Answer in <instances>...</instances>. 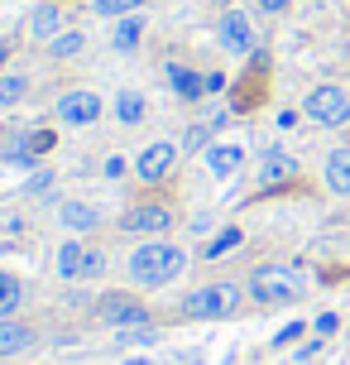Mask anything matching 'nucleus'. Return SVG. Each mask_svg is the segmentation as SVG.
<instances>
[{"label": "nucleus", "mask_w": 350, "mask_h": 365, "mask_svg": "<svg viewBox=\"0 0 350 365\" xmlns=\"http://www.w3.org/2000/svg\"><path fill=\"white\" fill-rule=\"evenodd\" d=\"M134 365H154V361H134Z\"/></svg>", "instance_id": "obj_31"}, {"label": "nucleus", "mask_w": 350, "mask_h": 365, "mask_svg": "<svg viewBox=\"0 0 350 365\" xmlns=\"http://www.w3.org/2000/svg\"><path fill=\"white\" fill-rule=\"evenodd\" d=\"M144 0H96V10L101 15H129V10H139Z\"/></svg>", "instance_id": "obj_25"}, {"label": "nucleus", "mask_w": 350, "mask_h": 365, "mask_svg": "<svg viewBox=\"0 0 350 365\" xmlns=\"http://www.w3.org/2000/svg\"><path fill=\"white\" fill-rule=\"evenodd\" d=\"M216 34H221L226 53H250L255 48V24H250V15H240V10H226Z\"/></svg>", "instance_id": "obj_7"}, {"label": "nucleus", "mask_w": 350, "mask_h": 365, "mask_svg": "<svg viewBox=\"0 0 350 365\" xmlns=\"http://www.w3.org/2000/svg\"><path fill=\"white\" fill-rule=\"evenodd\" d=\"M297 336H302V322H288V327H283V331L274 336V346H293Z\"/></svg>", "instance_id": "obj_28"}, {"label": "nucleus", "mask_w": 350, "mask_h": 365, "mask_svg": "<svg viewBox=\"0 0 350 365\" xmlns=\"http://www.w3.org/2000/svg\"><path fill=\"white\" fill-rule=\"evenodd\" d=\"M48 149H53V135L48 130H34V140H24L15 149V159H34V154H48Z\"/></svg>", "instance_id": "obj_24"}, {"label": "nucleus", "mask_w": 350, "mask_h": 365, "mask_svg": "<svg viewBox=\"0 0 350 365\" xmlns=\"http://www.w3.org/2000/svg\"><path fill=\"white\" fill-rule=\"evenodd\" d=\"M29 96V77L24 73H0V106H19Z\"/></svg>", "instance_id": "obj_18"}, {"label": "nucleus", "mask_w": 350, "mask_h": 365, "mask_svg": "<svg viewBox=\"0 0 350 365\" xmlns=\"http://www.w3.org/2000/svg\"><path fill=\"white\" fill-rule=\"evenodd\" d=\"M187 269V255L168 240H144L134 255H129V279L144 284V289H159V284H173L178 274Z\"/></svg>", "instance_id": "obj_1"}, {"label": "nucleus", "mask_w": 350, "mask_h": 365, "mask_svg": "<svg viewBox=\"0 0 350 365\" xmlns=\"http://www.w3.org/2000/svg\"><path fill=\"white\" fill-rule=\"evenodd\" d=\"M173 164H178V149L168 145V140H159V145H149L139 159H134V173L144 182H159V178H168L173 173Z\"/></svg>", "instance_id": "obj_8"}, {"label": "nucleus", "mask_w": 350, "mask_h": 365, "mask_svg": "<svg viewBox=\"0 0 350 365\" xmlns=\"http://www.w3.org/2000/svg\"><path fill=\"white\" fill-rule=\"evenodd\" d=\"M115 173H125V159H120V154H111V159H106V178H115Z\"/></svg>", "instance_id": "obj_29"}, {"label": "nucleus", "mask_w": 350, "mask_h": 365, "mask_svg": "<svg viewBox=\"0 0 350 365\" xmlns=\"http://www.w3.org/2000/svg\"><path fill=\"white\" fill-rule=\"evenodd\" d=\"M302 110H307V120H317V125H346L350 120V91L346 87H312L307 91V101H302Z\"/></svg>", "instance_id": "obj_4"}, {"label": "nucleus", "mask_w": 350, "mask_h": 365, "mask_svg": "<svg viewBox=\"0 0 350 365\" xmlns=\"http://www.w3.org/2000/svg\"><path fill=\"white\" fill-rule=\"evenodd\" d=\"M125 231H144V236H159V231H168L173 226V212L168 207H134V212H125V221H120Z\"/></svg>", "instance_id": "obj_11"}, {"label": "nucleus", "mask_w": 350, "mask_h": 365, "mask_svg": "<svg viewBox=\"0 0 350 365\" xmlns=\"http://www.w3.org/2000/svg\"><path fill=\"white\" fill-rule=\"evenodd\" d=\"M293 0H259V10H269V15H278V10H288Z\"/></svg>", "instance_id": "obj_30"}, {"label": "nucleus", "mask_w": 350, "mask_h": 365, "mask_svg": "<svg viewBox=\"0 0 350 365\" xmlns=\"http://www.w3.org/2000/svg\"><path fill=\"white\" fill-rule=\"evenodd\" d=\"M58 274L63 279H96V274H106V250H92L82 240H68L58 250Z\"/></svg>", "instance_id": "obj_5"}, {"label": "nucleus", "mask_w": 350, "mask_h": 365, "mask_svg": "<svg viewBox=\"0 0 350 365\" xmlns=\"http://www.w3.org/2000/svg\"><path fill=\"white\" fill-rule=\"evenodd\" d=\"M312 327H317V336H332V331L341 327V317H336V312H322V317H317Z\"/></svg>", "instance_id": "obj_27"}, {"label": "nucleus", "mask_w": 350, "mask_h": 365, "mask_svg": "<svg viewBox=\"0 0 350 365\" xmlns=\"http://www.w3.org/2000/svg\"><path fill=\"white\" fill-rule=\"evenodd\" d=\"M19 303H24V289H19V279L0 269V317H10Z\"/></svg>", "instance_id": "obj_20"}, {"label": "nucleus", "mask_w": 350, "mask_h": 365, "mask_svg": "<svg viewBox=\"0 0 350 365\" xmlns=\"http://www.w3.org/2000/svg\"><path fill=\"white\" fill-rule=\"evenodd\" d=\"M34 341V331L24 327V322H10V317H0V356H19V351Z\"/></svg>", "instance_id": "obj_16"}, {"label": "nucleus", "mask_w": 350, "mask_h": 365, "mask_svg": "<svg viewBox=\"0 0 350 365\" xmlns=\"http://www.w3.org/2000/svg\"><path fill=\"white\" fill-rule=\"evenodd\" d=\"M293 178H297V159H293V154L269 149V154L259 159V187H288Z\"/></svg>", "instance_id": "obj_9"}, {"label": "nucleus", "mask_w": 350, "mask_h": 365, "mask_svg": "<svg viewBox=\"0 0 350 365\" xmlns=\"http://www.w3.org/2000/svg\"><path fill=\"white\" fill-rule=\"evenodd\" d=\"M139 34H144V19H120V29H115V48L129 53V48L139 43Z\"/></svg>", "instance_id": "obj_22"}, {"label": "nucleus", "mask_w": 350, "mask_h": 365, "mask_svg": "<svg viewBox=\"0 0 350 365\" xmlns=\"http://www.w3.org/2000/svg\"><path fill=\"white\" fill-rule=\"evenodd\" d=\"M240 240H245V236H240V226H226V231L211 240V245H206L202 255H206V259H221V255H230V250H235Z\"/></svg>", "instance_id": "obj_21"}, {"label": "nucleus", "mask_w": 350, "mask_h": 365, "mask_svg": "<svg viewBox=\"0 0 350 365\" xmlns=\"http://www.w3.org/2000/svg\"><path fill=\"white\" fill-rule=\"evenodd\" d=\"M144 96H139V91H120V96H115V115H120V120H125V125H139V120H144Z\"/></svg>", "instance_id": "obj_19"}, {"label": "nucleus", "mask_w": 350, "mask_h": 365, "mask_svg": "<svg viewBox=\"0 0 350 365\" xmlns=\"http://www.w3.org/2000/svg\"><path fill=\"white\" fill-rule=\"evenodd\" d=\"M168 82H173V91H178L183 101H202L206 96V77H197L192 68H183V63H168Z\"/></svg>", "instance_id": "obj_13"}, {"label": "nucleus", "mask_w": 350, "mask_h": 365, "mask_svg": "<svg viewBox=\"0 0 350 365\" xmlns=\"http://www.w3.org/2000/svg\"><path fill=\"white\" fill-rule=\"evenodd\" d=\"M206 135H211V120H206V125H192V130H187V140H183V149H202Z\"/></svg>", "instance_id": "obj_26"}, {"label": "nucleus", "mask_w": 350, "mask_h": 365, "mask_svg": "<svg viewBox=\"0 0 350 365\" xmlns=\"http://www.w3.org/2000/svg\"><path fill=\"white\" fill-rule=\"evenodd\" d=\"M327 187L336 197H350V145L327 154Z\"/></svg>", "instance_id": "obj_12"}, {"label": "nucleus", "mask_w": 350, "mask_h": 365, "mask_svg": "<svg viewBox=\"0 0 350 365\" xmlns=\"http://www.w3.org/2000/svg\"><path fill=\"white\" fill-rule=\"evenodd\" d=\"M240 308V289L235 284H202L183 298V312L187 317H230Z\"/></svg>", "instance_id": "obj_3"}, {"label": "nucleus", "mask_w": 350, "mask_h": 365, "mask_svg": "<svg viewBox=\"0 0 350 365\" xmlns=\"http://www.w3.org/2000/svg\"><path fill=\"white\" fill-rule=\"evenodd\" d=\"M58 115H63L68 125H92L96 115H101V96H96V91H68V96L58 101Z\"/></svg>", "instance_id": "obj_10"}, {"label": "nucleus", "mask_w": 350, "mask_h": 365, "mask_svg": "<svg viewBox=\"0 0 350 365\" xmlns=\"http://www.w3.org/2000/svg\"><path fill=\"white\" fill-rule=\"evenodd\" d=\"M240 164H245V149H240V145H211V149H206V168H211L216 178L240 173Z\"/></svg>", "instance_id": "obj_14"}, {"label": "nucleus", "mask_w": 350, "mask_h": 365, "mask_svg": "<svg viewBox=\"0 0 350 365\" xmlns=\"http://www.w3.org/2000/svg\"><path fill=\"white\" fill-rule=\"evenodd\" d=\"M29 34H34V38H58V34H63V10H58L53 0L38 5L34 15H29Z\"/></svg>", "instance_id": "obj_15"}, {"label": "nucleus", "mask_w": 350, "mask_h": 365, "mask_svg": "<svg viewBox=\"0 0 350 365\" xmlns=\"http://www.w3.org/2000/svg\"><path fill=\"white\" fill-rule=\"evenodd\" d=\"M82 48H87V38L77 34V29H63V34L53 38V58H77Z\"/></svg>", "instance_id": "obj_23"}, {"label": "nucleus", "mask_w": 350, "mask_h": 365, "mask_svg": "<svg viewBox=\"0 0 350 365\" xmlns=\"http://www.w3.org/2000/svg\"><path fill=\"white\" fill-rule=\"evenodd\" d=\"M101 317H106V327H149V308L144 303H134V298H101Z\"/></svg>", "instance_id": "obj_6"}, {"label": "nucleus", "mask_w": 350, "mask_h": 365, "mask_svg": "<svg viewBox=\"0 0 350 365\" xmlns=\"http://www.w3.org/2000/svg\"><path fill=\"white\" fill-rule=\"evenodd\" d=\"M58 217H63V226H68V231H92L96 221H101L92 202H63V212H58Z\"/></svg>", "instance_id": "obj_17"}, {"label": "nucleus", "mask_w": 350, "mask_h": 365, "mask_svg": "<svg viewBox=\"0 0 350 365\" xmlns=\"http://www.w3.org/2000/svg\"><path fill=\"white\" fill-rule=\"evenodd\" d=\"M307 293V279L293 264H259L250 274V298L259 308H278V303H297Z\"/></svg>", "instance_id": "obj_2"}, {"label": "nucleus", "mask_w": 350, "mask_h": 365, "mask_svg": "<svg viewBox=\"0 0 350 365\" xmlns=\"http://www.w3.org/2000/svg\"><path fill=\"white\" fill-rule=\"evenodd\" d=\"M216 5H226V0H216Z\"/></svg>", "instance_id": "obj_32"}]
</instances>
